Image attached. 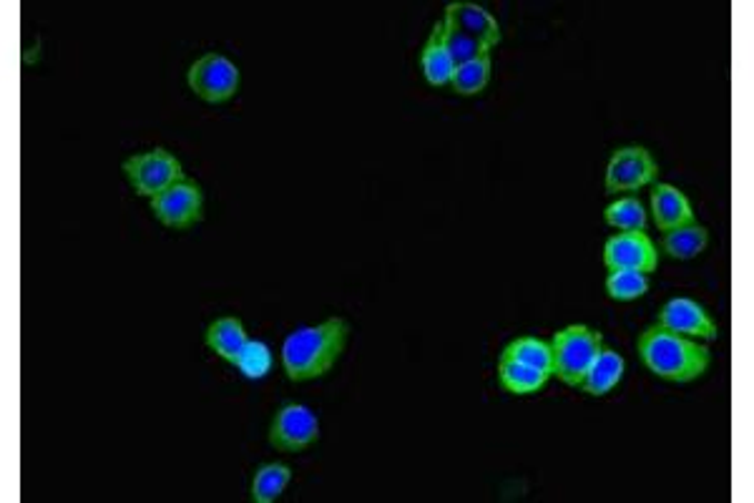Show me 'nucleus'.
<instances>
[{"instance_id":"nucleus-1","label":"nucleus","mask_w":754,"mask_h":503,"mask_svg":"<svg viewBox=\"0 0 754 503\" xmlns=\"http://www.w3.org/2000/svg\"><path fill=\"white\" fill-rule=\"evenodd\" d=\"M347 341H350V325L343 317L297 327L285 337L282 353H279L287 377L295 383H305L327 375L343 357Z\"/></svg>"},{"instance_id":"nucleus-2","label":"nucleus","mask_w":754,"mask_h":503,"mask_svg":"<svg viewBox=\"0 0 754 503\" xmlns=\"http://www.w3.org/2000/svg\"><path fill=\"white\" fill-rule=\"evenodd\" d=\"M636 351L649 371L669 383H692L710 371L712 353L707 345L692 337L664 331L659 325L646 327Z\"/></svg>"},{"instance_id":"nucleus-3","label":"nucleus","mask_w":754,"mask_h":503,"mask_svg":"<svg viewBox=\"0 0 754 503\" xmlns=\"http://www.w3.org/2000/svg\"><path fill=\"white\" fill-rule=\"evenodd\" d=\"M604 347V335L588 325H568L558 331L550 341L554 351V373L560 383L578 385L586 375L588 365Z\"/></svg>"},{"instance_id":"nucleus-4","label":"nucleus","mask_w":754,"mask_h":503,"mask_svg":"<svg viewBox=\"0 0 754 503\" xmlns=\"http://www.w3.org/2000/svg\"><path fill=\"white\" fill-rule=\"evenodd\" d=\"M123 174L133 187V191L149 199L161 195L163 189L171 187V184L187 179L183 177L181 161L167 149H151L143 154H133V157L123 161Z\"/></svg>"},{"instance_id":"nucleus-5","label":"nucleus","mask_w":754,"mask_h":503,"mask_svg":"<svg viewBox=\"0 0 754 503\" xmlns=\"http://www.w3.org/2000/svg\"><path fill=\"white\" fill-rule=\"evenodd\" d=\"M659 177V164L644 147H622L606 164V195H634Z\"/></svg>"},{"instance_id":"nucleus-6","label":"nucleus","mask_w":754,"mask_h":503,"mask_svg":"<svg viewBox=\"0 0 754 503\" xmlns=\"http://www.w3.org/2000/svg\"><path fill=\"white\" fill-rule=\"evenodd\" d=\"M189 89L195 91L201 101L207 103H225L239 91V69L221 53H207L189 69Z\"/></svg>"},{"instance_id":"nucleus-7","label":"nucleus","mask_w":754,"mask_h":503,"mask_svg":"<svg viewBox=\"0 0 754 503\" xmlns=\"http://www.w3.org/2000/svg\"><path fill=\"white\" fill-rule=\"evenodd\" d=\"M151 211L163 227L189 229L205 217V191L197 181L181 179L151 199Z\"/></svg>"},{"instance_id":"nucleus-8","label":"nucleus","mask_w":754,"mask_h":503,"mask_svg":"<svg viewBox=\"0 0 754 503\" xmlns=\"http://www.w3.org/2000/svg\"><path fill=\"white\" fill-rule=\"evenodd\" d=\"M320 441V421L312 408L302 403H287L277 411L269 425V443L277 451L297 453Z\"/></svg>"},{"instance_id":"nucleus-9","label":"nucleus","mask_w":754,"mask_h":503,"mask_svg":"<svg viewBox=\"0 0 754 503\" xmlns=\"http://www.w3.org/2000/svg\"><path fill=\"white\" fill-rule=\"evenodd\" d=\"M604 265L608 273L632 269V273L649 275L659 267V249L646 231H618V235L606 239Z\"/></svg>"},{"instance_id":"nucleus-10","label":"nucleus","mask_w":754,"mask_h":503,"mask_svg":"<svg viewBox=\"0 0 754 503\" xmlns=\"http://www.w3.org/2000/svg\"><path fill=\"white\" fill-rule=\"evenodd\" d=\"M664 331L692 337V341H714L717 337V323L700 303L689 297H674L662 307L659 323Z\"/></svg>"},{"instance_id":"nucleus-11","label":"nucleus","mask_w":754,"mask_h":503,"mask_svg":"<svg viewBox=\"0 0 754 503\" xmlns=\"http://www.w3.org/2000/svg\"><path fill=\"white\" fill-rule=\"evenodd\" d=\"M443 26L450 28V31L473 38V41H480L488 48H496L500 43V26L496 18H493L490 11H486L483 6L468 3V0L450 3L446 8Z\"/></svg>"},{"instance_id":"nucleus-12","label":"nucleus","mask_w":754,"mask_h":503,"mask_svg":"<svg viewBox=\"0 0 754 503\" xmlns=\"http://www.w3.org/2000/svg\"><path fill=\"white\" fill-rule=\"evenodd\" d=\"M652 215L654 225L662 231L684 227L694 221V209L689 197L674 184H654L652 189Z\"/></svg>"},{"instance_id":"nucleus-13","label":"nucleus","mask_w":754,"mask_h":503,"mask_svg":"<svg viewBox=\"0 0 754 503\" xmlns=\"http://www.w3.org/2000/svg\"><path fill=\"white\" fill-rule=\"evenodd\" d=\"M624 371H626L624 357L616 351H612V347H602L598 355L594 357V363L588 365V371L582 377V383H578V388H582L586 395L602 398V395L612 393L616 385L622 383Z\"/></svg>"},{"instance_id":"nucleus-14","label":"nucleus","mask_w":754,"mask_h":503,"mask_svg":"<svg viewBox=\"0 0 754 503\" xmlns=\"http://www.w3.org/2000/svg\"><path fill=\"white\" fill-rule=\"evenodd\" d=\"M249 343V335L245 331V325L237 317H219L209 325L207 331V347L211 353H217L221 361H227L235 365L237 355L241 353V347Z\"/></svg>"},{"instance_id":"nucleus-15","label":"nucleus","mask_w":754,"mask_h":503,"mask_svg":"<svg viewBox=\"0 0 754 503\" xmlns=\"http://www.w3.org/2000/svg\"><path fill=\"white\" fill-rule=\"evenodd\" d=\"M707 245H710V231H707V227H702L697 219L689 221V225H684V227L664 231V239H662V249L672 259L700 257L702 251L707 249Z\"/></svg>"},{"instance_id":"nucleus-16","label":"nucleus","mask_w":754,"mask_h":503,"mask_svg":"<svg viewBox=\"0 0 754 503\" xmlns=\"http://www.w3.org/2000/svg\"><path fill=\"white\" fill-rule=\"evenodd\" d=\"M548 373L544 371H536V367H528L524 363H516L510 361V357L500 355L498 361V381L503 388L514 395H530V393H538L544 388L546 381H548Z\"/></svg>"},{"instance_id":"nucleus-17","label":"nucleus","mask_w":754,"mask_h":503,"mask_svg":"<svg viewBox=\"0 0 754 503\" xmlns=\"http://www.w3.org/2000/svg\"><path fill=\"white\" fill-rule=\"evenodd\" d=\"M289 481H292V469L285 463H265L251 479V501L275 503L289 486Z\"/></svg>"},{"instance_id":"nucleus-18","label":"nucleus","mask_w":754,"mask_h":503,"mask_svg":"<svg viewBox=\"0 0 754 503\" xmlns=\"http://www.w3.org/2000/svg\"><path fill=\"white\" fill-rule=\"evenodd\" d=\"M420 69H423L425 81H428L430 86H450L453 71H456V63L450 61V56L446 53V48L440 46V38L435 31L428 38V43L423 46Z\"/></svg>"},{"instance_id":"nucleus-19","label":"nucleus","mask_w":754,"mask_h":503,"mask_svg":"<svg viewBox=\"0 0 754 503\" xmlns=\"http://www.w3.org/2000/svg\"><path fill=\"white\" fill-rule=\"evenodd\" d=\"M604 221L618 231H646L649 217H646V209L639 197L626 195L604 209Z\"/></svg>"},{"instance_id":"nucleus-20","label":"nucleus","mask_w":754,"mask_h":503,"mask_svg":"<svg viewBox=\"0 0 754 503\" xmlns=\"http://www.w3.org/2000/svg\"><path fill=\"white\" fill-rule=\"evenodd\" d=\"M503 355L548 375L554 373V351H550V343L538 341V337H518V341H514L503 351Z\"/></svg>"},{"instance_id":"nucleus-21","label":"nucleus","mask_w":754,"mask_h":503,"mask_svg":"<svg viewBox=\"0 0 754 503\" xmlns=\"http://www.w3.org/2000/svg\"><path fill=\"white\" fill-rule=\"evenodd\" d=\"M433 31L438 33L440 46L446 48V53L450 56V61L456 63V66L468 63V61H476V58H483V56H490V48L488 46H483L480 41H473V38L463 36V33L450 31V28L443 26V21L435 23Z\"/></svg>"},{"instance_id":"nucleus-22","label":"nucleus","mask_w":754,"mask_h":503,"mask_svg":"<svg viewBox=\"0 0 754 503\" xmlns=\"http://www.w3.org/2000/svg\"><path fill=\"white\" fill-rule=\"evenodd\" d=\"M606 295L616 303H632L649 293V275L632 273V269H614L606 275Z\"/></svg>"},{"instance_id":"nucleus-23","label":"nucleus","mask_w":754,"mask_h":503,"mask_svg":"<svg viewBox=\"0 0 754 503\" xmlns=\"http://www.w3.org/2000/svg\"><path fill=\"white\" fill-rule=\"evenodd\" d=\"M488 81H490V56H483V58H476V61L456 66L450 86H453V91L460 96H476L486 89Z\"/></svg>"},{"instance_id":"nucleus-24","label":"nucleus","mask_w":754,"mask_h":503,"mask_svg":"<svg viewBox=\"0 0 754 503\" xmlns=\"http://www.w3.org/2000/svg\"><path fill=\"white\" fill-rule=\"evenodd\" d=\"M237 371L249 377V381H262V377L272 371V353L269 347L259 341H249L235 361Z\"/></svg>"}]
</instances>
